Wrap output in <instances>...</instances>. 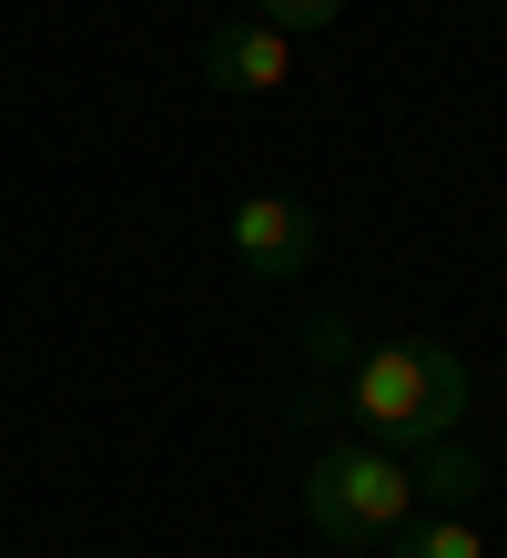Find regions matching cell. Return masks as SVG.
Listing matches in <instances>:
<instances>
[{"mask_svg":"<svg viewBox=\"0 0 507 558\" xmlns=\"http://www.w3.org/2000/svg\"><path fill=\"white\" fill-rule=\"evenodd\" d=\"M346 416L355 437L376 447H436L467 426V355L436 345V336H386V345H355L346 355Z\"/></svg>","mask_w":507,"mask_h":558,"instance_id":"1","label":"cell"},{"mask_svg":"<svg viewBox=\"0 0 507 558\" xmlns=\"http://www.w3.org/2000/svg\"><path fill=\"white\" fill-rule=\"evenodd\" d=\"M406 518H417V477H406V457L355 437V447H325L315 468H304V529L325 548H386Z\"/></svg>","mask_w":507,"mask_h":558,"instance_id":"2","label":"cell"},{"mask_svg":"<svg viewBox=\"0 0 507 558\" xmlns=\"http://www.w3.org/2000/svg\"><path fill=\"white\" fill-rule=\"evenodd\" d=\"M315 204H294V193H244L233 204V223H224V254L244 265L254 284H294L304 265H315Z\"/></svg>","mask_w":507,"mask_h":558,"instance_id":"3","label":"cell"},{"mask_svg":"<svg viewBox=\"0 0 507 558\" xmlns=\"http://www.w3.org/2000/svg\"><path fill=\"white\" fill-rule=\"evenodd\" d=\"M203 82L214 92H244V102H264V92H285L294 82V31H275V21H214L203 31Z\"/></svg>","mask_w":507,"mask_h":558,"instance_id":"4","label":"cell"},{"mask_svg":"<svg viewBox=\"0 0 507 558\" xmlns=\"http://www.w3.org/2000/svg\"><path fill=\"white\" fill-rule=\"evenodd\" d=\"M417 508H478V487H487V457L478 447H457V437H436V447H417Z\"/></svg>","mask_w":507,"mask_h":558,"instance_id":"5","label":"cell"},{"mask_svg":"<svg viewBox=\"0 0 507 558\" xmlns=\"http://www.w3.org/2000/svg\"><path fill=\"white\" fill-rule=\"evenodd\" d=\"M386 558H487L478 529H467V508H436V518H406L386 538Z\"/></svg>","mask_w":507,"mask_h":558,"instance_id":"6","label":"cell"},{"mask_svg":"<svg viewBox=\"0 0 507 558\" xmlns=\"http://www.w3.org/2000/svg\"><path fill=\"white\" fill-rule=\"evenodd\" d=\"M254 21H275V31L304 41V31H335V21H346V0H254Z\"/></svg>","mask_w":507,"mask_h":558,"instance_id":"7","label":"cell"},{"mask_svg":"<svg viewBox=\"0 0 507 558\" xmlns=\"http://www.w3.org/2000/svg\"><path fill=\"white\" fill-rule=\"evenodd\" d=\"M355 345H365V336H355V315H335V305H325L315 325H304V355H315V366H346Z\"/></svg>","mask_w":507,"mask_h":558,"instance_id":"8","label":"cell"}]
</instances>
